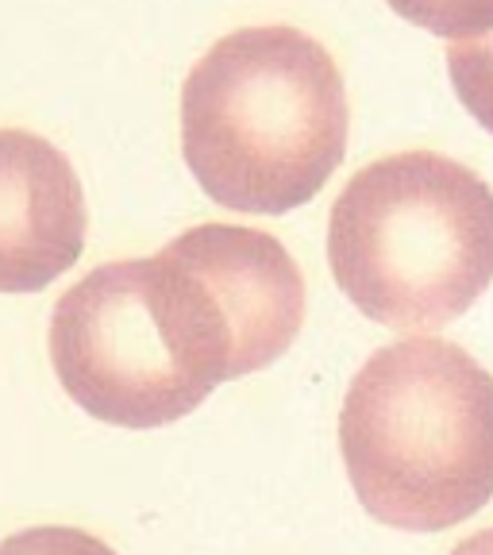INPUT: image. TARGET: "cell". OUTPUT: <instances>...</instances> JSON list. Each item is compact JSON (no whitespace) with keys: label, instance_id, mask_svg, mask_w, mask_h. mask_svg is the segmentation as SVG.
Masks as SVG:
<instances>
[{"label":"cell","instance_id":"cell-1","mask_svg":"<svg viewBox=\"0 0 493 555\" xmlns=\"http://www.w3.org/2000/svg\"><path fill=\"white\" fill-rule=\"evenodd\" d=\"M336 59L297 27L224 35L182 89V155L232 212L282 217L324 190L347 151Z\"/></svg>","mask_w":493,"mask_h":555},{"label":"cell","instance_id":"cell-8","mask_svg":"<svg viewBox=\"0 0 493 555\" xmlns=\"http://www.w3.org/2000/svg\"><path fill=\"white\" fill-rule=\"evenodd\" d=\"M0 555H116L108 544L78 529H24L0 544Z\"/></svg>","mask_w":493,"mask_h":555},{"label":"cell","instance_id":"cell-9","mask_svg":"<svg viewBox=\"0 0 493 555\" xmlns=\"http://www.w3.org/2000/svg\"><path fill=\"white\" fill-rule=\"evenodd\" d=\"M455 555H493V529L490 532H478V537H470V540H463Z\"/></svg>","mask_w":493,"mask_h":555},{"label":"cell","instance_id":"cell-2","mask_svg":"<svg viewBox=\"0 0 493 555\" xmlns=\"http://www.w3.org/2000/svg\"><path fill=\"white\" fill-rule=\"evenodd\" d=\"M339 451L374 520L451 529L493 498V374L436 336L381 347L343 398Z\"/></svg>","mask_w":493,"mask_h":555},{"label":"cell","instance_id":"cell-7","mask_svg":"<svg viewBox=\"0 0 493 555\" xmlns=\"http://www.w3.org/2000/svg\"><path fill=\"white\" fill-rule=\"evenodd\" d=\"M386 4L408 24L455 43L493 31V0H386Z\"/></svg>","mask_w":493,"mask_h":555},{"label":"cell","instance_id":"cell-4","mask_svg":"<svg viewBox=\"0 0 493 555\" xmlns=\"http://www.w3.org/2000/svg\"><path fill=\"white\" fill-rule=\"evenodd\" d=\"M328 262L363 317L443 328L493 282V190L436 151L378 158L332 205Z\"/></svg>","mask_w":493,"mask_h":555},{"label":"cell","instance_id":"cell-5","mask_svg":"<svg viewBox=\"0 0 493 555\" xmlns=\"http://www.w3.org/2000/svg\"><path fill=\"white\" fill-rule=\"evenodd\" d=\"M86 251V193L43 135L0 128V294H39Z\"/></svg>","mask_w":493,"mask_h":555},{"label":"cell","instance_id":"cell-3","mask_svg":"<svg viewBox=\"0 0 493 555\" xmlns=\"http://www.w3.org/2000/svg\"><path fill=\"white\" fill-rule=\"evenodd\" d=\"M51 363L104 425L166 428L232 382V344L200 278L163 247L104 262L59 297Z\"/></svg>","mask_w":493,"mask_h":555},{"label":"cell","instance_id":"cell-6","mask_svg":"<svg viewBox=\"0 0 493 555\" xmlns=\"http://www.w3.org/2000/svg\"><path fill=\"white\" fill-rule=\"evenodd\" d=\"M447 74L463 108L493 135V31L447 47Z\"/></svg>","mask_w":493,"mask_h":555}]
</instances>
